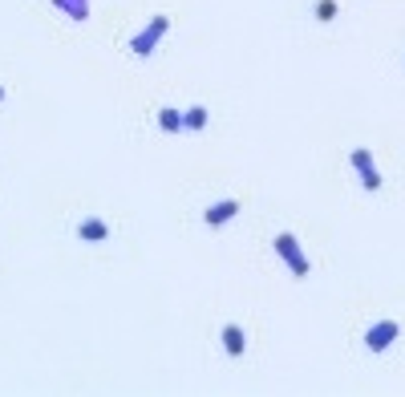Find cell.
I'll use <instances>...</instances> for the list:
<instances>
[{
  "label": "cell",
  "instance_id": "cell-1",
  "mask_svg": "<svg viewBox=\"0 0 405 397\" xmlns=\"http://www.w3.org/2000/svg\"><path fill=\"white\" fill-rule=\"evenodd\" d=\"M275 252L284 256V264L292 267V276H308V260L300 256V243H296V235L280 231V235H275Z\"/></svg>",
  "mask_w": 405,
  "mask_h": 397
},
{
  "label": "cell",
  "instance_id": "cell-2",
  "mask_svg": "<svg viewBox=\"0 0 405 397\" xmlns=\"http://www.w3.org/2000/svg\"><path fill=\"white\" fill-rule=\"evenodd\" d=\"M393 341H397V320H377V324H369V333H365V349H369V353H385Z\"/></svg>",
  "mask_w": 405,
  "mask_h": 397
},
{
  "label": "cell",
  "instance_id": "cell-3",
  "mask_svg": "<svg viewBox=\"0 0 405 397\" xmlns=\"http://www.w3.org/2000/svg\"><path fill=\"white\" fill-rule=\"evenodd\" d=\"M239 215V203L235 199H219V203H211L207 211H203V223L207 227H223V223H231Z\"/></svg>",
  "mask_w": 405,
  "mask_h": 397
},
{
  "label": "cell",
  "instance_id": "cell-4",
  "mask_svg": "<svg viewBox=\"0 0 405 397\" xmlns=\"http://www.w3.org/2000/svg\"><path fill=\"white\" fill-rule=\"evenodd\" d=\"M77 239L82 243H106L110 239V223L97 219V215H86V219L77 223Z\"/></svg>",
  "mask_w": 405,
  "mask_h": 397
},
{
  "label": "cell",
  "instance_id": "cell-5",
  "mask_svg": "<svg viewBox=\"0 0 405 397\" xmlns=\"http://www.w3.org/2000/svg\"><path fill=\"white\" fill-rule=\"evenodd\" d=\"M167 25H171L167 16H154V21H150V29H146V33H142V37L134 41V53H138V57H146V53L154 49V41H158V37L167 33Z\"/></svg>",
  "mask_w": 405,
  "mask_h": 397
},
{
  "label": "cell",
  "instance_id": "cell-6",
  "mask_svg": "<svg viewBox=\"0 0 405 397\" xmlns=\"http://www.w3.org/2000/svg\"><path fill=\"white\" fill-rule=\"evenodd\" d=\"M219 341H223V349L231 357H243V353H247V337H243V328H239V324H223Z\"/></svg>",
  "mask_w": 405,
  "mask_h": 397
},
{
  "label": "cell",
  "instance_id": "cell-7",
  "mask_svg": "<svg viewBox=\"0 0 405 397\" xmlns=\"http://www.w3.org/2000/svg\"><path fill=\"white\" fill-rule=\"evenodd\" d=\"M353 167H360V178H365V187H369V191H377V187H381V178H377V171H373L369 150H353Z\"/></svg>",
  "mask_w": 405,
  "mask_h": 397
},
{
  "label": "cell",
  "instance_id": "cell-8",
  "mask_svg": "<svg viewBox=\"0 0 405 397\" xmlns=\"http://www.w3.org/2000/svg\"><path fill=\"white\" fill-rule=\"evenodd\" d=\"M203 126H207V110L203 106H191L182 114V130H203Z\"/></svg>",
  "mask_w": 405,
  "mask_h": 397
},
{
  "label": "cell",
  "instance_id": "cell-9",
  "mask_svg": "<svg viewBox=\"0 0 405 397\" xmlns=\"http://www.w3.org/2000/svg\"><path fill=\"white\" fill-rule=\"evenodd\" d=\"M158 126H162L167 134H179L182 130V114H179V110H171V106H167V110H158Z\"/></svg>",
  "mask_w": 405,
  "mask_h": 397
},
{
  "label": "cell",
  "instance_id": "cell-10",
  "mask_svg": "<svg viewBox=\"0 0 405 397\" xmlns=\"http://www.w3.org/2000/svg\"><path fill=\"white\" fill-rule=\"evenodd\" d=\"M336 16V0H316V21H332Z\"/></svg>",
  "mask_w": 405,
  "mask_h": 397
},
{
  "label": "cell",
  "instance_id": "cell-11",
  "mask_svg": "<svg viewBox=\"0 0 405 397\" xmlns=\"http://www.w3.org/2000/svg\"><path fill=\"white\" fill-rule=\"evenodd\" d=\"M0 101H4V86H0Z\"/></svg>",
  "mask_w": 405,
  "mask_h": 397
}]
</instances>
